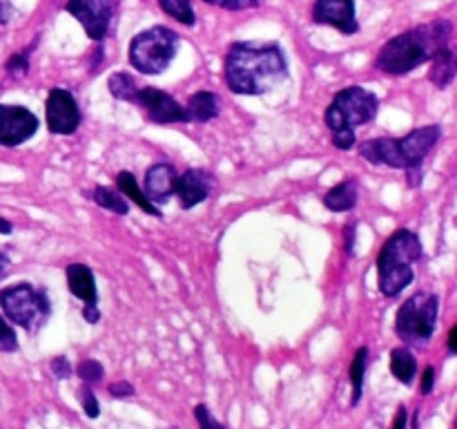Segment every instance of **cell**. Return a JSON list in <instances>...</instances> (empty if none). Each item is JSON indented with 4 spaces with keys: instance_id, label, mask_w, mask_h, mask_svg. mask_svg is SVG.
Returning a JSON list of instances; mask_svg holds the SVG:
<instances>
[{
    "instance_id": "6da1fadb",
    "label": "cell",
    "mask_w": 457,
    "mask_h": 429,
    "mask_svg": "<svg viewBox=\"0 0 457 429\" xmlns=\"http://www.w3.org/2000/svg\"><path fill=\"white\" fill-rule=\"evenodd\" d=\"M288 79V61L277 43H232L223 61L228 89L241 97H262Z\"/></svg>"
},
{
    "instance_id": "7a4b0ae2",
    "label": "cell",
    "mask_w": 457,
    "mask_h": 429,
    "mask_svg": "<svg viewBox=\"0 0 457 429\" xmlns=\"http://www.w3.org/2000/svg\"><path fill=\"white\" fill-rule=\"evenodd\" d=\"M451 34H453V25L449 21H433L404 31V34H397L395 38L384 43L375 65L384 74H409L424 63H431V58L442 47L451 45Z\"/></svg>"
},
{
    "instance_id": "3957f363",
    "label": "cell",
    "mask_w": 457,
    "mask_h": 429,
    "mask_svg": "<svg viewBox=\"0 0 457 429\" xmlns=\"http://www.w3.org/2000/svg\"><path fill=\"white\" fill-rule=\"evenodd\" d=\"M379 112L378 94L361 85H348L339 89L326 107L324 121L330 130V141L337 150L348 152L357 146L355 130L370 123Z\"/></svg>"
},
{
    "instance_id": "277c9868",
    "label": "cell",
    "mask_w": 457,
    "mask_h": 429,
    "mask_svg": "<svg viewBox=\"0 0 457 429\" xmlns=\"http://www.w3.org/2000/svg\"><path fill=\"white\" fill-rule=\"evenodd\" d=\"M440 125H424L406 137H379L360 143V155L373 165H388L395 170H420L428 152L440 141Z\"/></svg>"
},
{
    "instance_id": "5b68a950",
    "label": "cell",
    "mask_w": 457,
    "mask_h": 429,
    "mask_svg": "<svg viewBox=\"0 0 457 429\" xmlns=\"http://www.w3.org/2000/svg\"><path fill=\"white\" fill-rule=\"evenodd\" d=\"M422 257V241L409 228H400L384 241L378 257V286L384 298H397L415 277Z\"/></svg>"
},
{
    "instance_id": "8992f818",
    "label": "cell",
    "mask_w": 457,
    "mask_h": 429,
    "mask_svg": "<svg viewBox=\"0 0 457 429\" xmlns=\"http://www.w3.org/2000/svg\"><path fill=\"white\" fill-rule=\"evenodd\" d=\"M179 52V34L170 27L154 25L141 31L129 43V65L138 74H163Z\"/></svg>"
},
{
    "instance_id": "52a82bcc",
    "label": "cell",
    "mask_w": 457,
    "mask_h": 429,
    "mask_svg": "<svg viewBox=\"0 0 457 429\" xmlns=\"http://www.w3.org/2000/svg\"><path fill=\"white\" fill-rule=\"evenodd\" d=\"M0 307L9 322L29 333L45 326V322L52 315V302H49L47 293L27 282L0 290Z\"/></svg>"
},
{
    "instance_id": "ba28073f",
    "label": "cell",
    "mask_w": 457,
    "mask_h": 429,
    "mask_svg": "<svg viewBox=\"0 0 457 429\" xmlns=\"http://www.w3.org/2000/svg\"><path fill=\"white\" fill-rule=\"evenodd\" d=\"M440 298L433 293H415L406 299L395 315V333L406 344L424 347L436 333Z\"/></svg>"
},
{
    "instance_id": "9c48e42d",
    "label": "cell",
    "mask_w": 457,
    "mask_h": 429,
    "mask_svg": "<svg viewBox=\"0 0 457 429\" xmlns=\"http://www.w3.org/2000/svg\"><path fill=\"white\" fill-rule=\"evenodd\" d=\"M65 12H70L80 22L89 38L101 43L110 34L112 22L119 12V0H67Z\"/></svg>"
},
{
    "instance_id": "30bf717a",
    "label": "cell",
    "mask_w": 457,
    "mask_h": 429,
    "mask_svg": "<svg viewBox=\"0 0 457 429\" xmlns=\"http://www.w3.org/2000/svg\"><path fill=\"white\" fill-rule=\"evenodd\" d=\"M45 119H47L49 132L58 137H70L80 128L83 114L70 89L52 88L45 101Z\"/></svg>"
},
{
    "instance_id": "8fae6325",
    "label": "cell",
    "mask_w": 457,
    "mask_h": 429,
    "mask_svg": "<svg viewBox=\"0 0 457 429\" xmlns=\"http://www.w3.org/2000/svg\"><path fill=\"white\" fill-rule=\"evenodd\" d=\"M132 103L141 107V110L145 112L147 119L156 125L190 123V121H187L186 105H181L172 94L163 92V89L159 88H138Z\"/></svg>"
},
{
    "instance_id": "7c38bea8",
    "label": "cell",
    "mask_w": 457,
    "mask_h": 429,
    "mask_svg": "<svg viewBox=\"0 0 457 429\" xmlns=\"http://www.w3.org/2000/svg\"><path fill=\"white\" fill-rule=\"evenodd\" d=\"M38 116L27 107L0 103V146H22L38 132Z\"/></svg>"
},
{
    "instance_id": "4fadbf2b",
    "label": "cell",
    "mask_w": 457,
    "mask_h": 429,
    "mask_svg": "<svg viewBox=\"0 0 457 429\" xmlns=\"http://www.w3.org/2000/svg\"><path fill=\"white\" fill-rule=\"evenodd\" d=\"M312 21L317 25L335 27V29L346 36L360 31L355 0H317L315 7H312Z\"/></svg>"
},
{
    "instance_id": "5bb4252c",
    "label": "cell",
    "mask_w": 457,
    "mask_h": 429,
    "mask_svg": "<svg viewBox=\"0 0 457 429\" xmlns=\"http://www.w3.org/2000/svg\"><path fill=\"white\" fill-rule=\"evenodd\" d=\"M210 190H212V174L208 170L190 168L183 174H179L177 186H174V197H177L179 206L183 210H192L208 199Z\"/></svg>"
},
{
    "instance_id": "9a60e30c",
    "label": "cell",
    "mask_w": 457,
    "mask_h": 429,
    "mask_svg": "<svg viewBox=\"0 0 457 429\" xmlns=\"http://www.w3.org/2000/svg\"><path fill=\"white\" fill-rule=\"evenodd\" d=\"M179 172L172 164L168 161H159V164L150 165L145 170V179H143V190L150 197L154 204H168L170 197H174V186H177Z\"/></svg>"
},
{
    "instance_id": "2e32d148",
    "label": "cell",
    "mask_w": 457,
    "mask_h": 429,
    "mask_svg": "<svg viewBox=\"0 0 457 429\" xmlns=\"http://www.w3.org/2000/svg\"><path fill=\"white\" fill-rule=\"evenodd\" d=\"M67 286L74 298H79L83 304H98V289L96 277L87 264H70L65 268Z\"/></svg>"
},
{
    "instance_id": "e0dca14e",
    "label": "cell",
    "mask_w": 457,
    "mask_h": 429,
    "mask_svg": "<svg viewBox=\"0 0 457 429\" xmlns=\"http://www.w3.org/2000/svg\"><path fill=\"white\" fill-rule=\"evenodd\" d=\"M116 190H119L125 199L137 204L138 208H141L145 214H150V217H163L159 206H156L154 201H150V197L145 195V190L138 186V179L134 177L129 170H120V172L116 174Z\"/></svg>"
},
{
    "instance_id": "ac0fdd59",
    "label": "cell",
    "mask_w": 457,
    "mask_h": 429,
    "mask_svg": "<svg viewBox=\"0 0 457 429\" xmlns=\"http://www.w3.org/2000/svg\"><path fill=\"white\" fill-rule=\"evenodd\" d=\"M187 121H195V123H208V121L217 119L221 107H219L217 94L210 92V89H201V92H195L190 98H187Z\"/></svg>"
},
{
    "instance_id": "d6986e66",
    "label": "cell",
    "mask_w": 457,
    "mask_h": 429,
    "mask_svg": "<svg viewBox=\"0 0 457 429\" xmlns=\"http://www.w3.org/2000/svg\"><path fill=\"white\" fill-rule=\"evenodd\" d=\"M457 74V49L446 45L442 47L436 56L431 58V72H428V79L437 88H446Z\"/></svg>"
},
{
    "instance_id": "ffe728a7",
    "label": "cell",
    "mask_w": 457,
    "mask_h": 429,
    "mask_svg": "<svg viewBox=\"0 0 457 429\" xmlns=\"http://www.w3.org/2000/svg\"><path fill=\"white\" fill-rule=\"evenodd\" d=\"M357 195H360V190H357V181L348 177L326 192L324 206L330 210V213H348V210H353L357 206Z\"/></svg>"
},
{
    "instance_id": "44dd1931",
    "label": "cell",
    "mask_w": 457,
    "mask_h": 429,
    "mask_svg": "<svg viewBox=\"0 0 457 429\" xmlns=\"http://www.w3.org/2000/svg\"><path fill=\"white\" fill-rule=\"evenodd\" d=\"M391 374L400 380L402 384H411L418 374V360L411 353L409 347H395L391 351Z\"/></svg>"
},
{
    "instance_id": "7402d4cb",
    "label": "cell",
    "mask_w": 457,
    "mask_h": 429,
    "mask_svg": "<svg viewBox=\"0 0 457 429\" xmlns=\"http://www.w3.org/2000/svg\"><path fill=\"white\" fill-rule=\"evenodd\" d=\"M89 199H92L94 204L98 206V208L110 210V213L120 214V217L129 214L128 199H125V197L120 195L119 190H114V188L96 186V188H94V192H92V197H89Z\"/></svg>"
},
{
    "instance_id": "603a6c76",
    "label": "cell",
    "mask_w": 457,
    "mask_h": 429,
    "mask_svg": "<svg viewBox=\"0 0 457 429\" xmlns=\"http://www.w3.org/2000/svg\"><path fill=\"white\" fill-rule=\"evenodd\" d=\"M366 366H369V347H360L353 356L351 362V371H348V378H351V387H353V396H351V405L357 407L361 400V391H364V375H366Z\"/></svg>"
},
{
    "instance_id": "cb8c5ba5",
    "label": "cell",
    "mask_w": 457,
    "mask_h": 429,
    "mask_svg": "<svg viewBox=\"0 0 457 429\" xmlns=\"http://www.w3.org/2000/svg\"><path fill=\"white\" fill-rule=\"evenodd\" d=\"M107 89H110L112 97L119 98V101L132 103L138 92V85L137 80H134V76L128 74V72H114V74L107 79Z\"/></svg>"
},
{
    "instance_id": "d4e9b609",
    "label": "cell",
    "mask_w": 457,
    "mask_h": 429,
    "mask_svg": "<svg viewBox=\"0 0 457 429\" xmlns=\"http://www.w3.org/2000/svg\"><path fill=\"white\" fill-rule=\"evenodd\" d=\"M159 7L181 25L192 27L196 22V13L190 0H159Z\"/></svg>"
},
{
    "instance_id": "484cf974",
    "label": "cell",
    "mask_w": 457,
    "mask_h": 429,
    "mask_svg": "<svg viewBox=\"0 0 457 429\" xmlns=\"http://www.w3.org/2000/svg\"><path fill=\"white\" fill-rule=\"evenodd\" d=\"M76 375H79L85 384L92 387V384L101 383L103 375H105V369H103L101 362L94 360V358H85V360H80L79 365H76Z\"/></svg>"
},
{
    "instance_id": "4316f807",
    "label": "cell",
    "mask_w": 457,
    "mask_h": 429,
    "mask_svg": "<svg viewBox=\"0 0 457 429\" xmlns=\"http://www.w3.org/2000/svg\"><path fill=\"white\" fill-rule=\"evenodd\" d=\"M79 400H80V407H83V411L87 418H98V416H101V405H98L96 393L92 391V387H89V384L83 383V387L79 389Z\"/></svg>"
},
{
    "instance_id": "83f0119b",
    "label": "cell",
    "mask_w": 457,
    "mask_h": 429,
    "mask_svg": "<svg viewBox=\"0 0 457 429\" xmlns=\"http://www.w3.org/2000/svg\"><path fill=\"white\" fill-rule=\"evenodd\" d=\"M29 49H25V52H16L12 58L7 61V72L13 76V79H18V76H25L27 72H29Z\"/></svg>"
},
{
    "instance_id": "f1b7e54d",
    "label": "cell",
    "mask_w": 457,
    "mask_h": 429,
    "mask_svg": "<svg viewBox=\"0 0 457 429\" xmlns=\"http://www.w3.org/2000/svg\"><path fill=\"white\" fill-rule=\"evenodd\" d=\"M18 349V338H16V331L12 329L9 322H4L0 317V353H12Z\"/></svg>"
},
{
    "instance_id": "f546056e",
    "label": "cell",
    "mask_w": 457,
    "mask_h": 429,
    "mask_svg": "<svg viewBox=\"0 0 457 429\" xmlns=\"http://www.w3.org/2000/svg\"><path fill=\"white\" fill-rule=\"evenodd\" d=\"M204 3L221 7L226 12H244V9H254L263 3V0H204Z\"/></svg>"
},
{
    "instance_id": "4dcf8cb0",
    "label": "cell",
    "mask_w": 457,
    "mask_h": 429,
    "mask_svg": "<svg viewBox=\"0 0 457 429\" xmlns=\"http://www.w3.org/2000/svg\"><path fill=\"white\" fill-rule=\"evenodd\" d=\"M195 418H196V423H199L201 429H228L226 425L219 423V420L214 418V414L205 405L195 407Z\"/></svg>"
},
{
    "instance_id": "1f68e13d",
    "label": "cell",
    "mask_w": 457,
    "mask_h": 429,
    "mask_svg": "<svg viewBox=\"0 0 457 429\" xmlns=\"http://www.w3.org/2000/svg\"><path fill=\"white\" fill-rule=\"evenodd\" d=\"M107 393H110L112 398H132L134 387L128 380H116V383L107 384Z\"/></svg>"
},
{
    "instance_id": "d6a6232c",
    "label": "cell",
    "mask_w": 457,
    "mask_h": 429,
    "mask_svg": "<svg viewBox=\"0 0 457 429\" xmlns=\"http://www.w3.org/2000/svg\"><path fill=\"white\" fill-rule=\"evenodd\" d=\"M52 371H54V375H56L58 380H65V378H70L71 375V365H70V360H67V358H62V356H58V358H54L52 360Z\"/></svg>"
},
{
    "instance_id": "836d02e7",
    "label": "cell",
    "mask_w": 457,
    "mask_h": 429,
    "mask_svg": "<svg viewBox=\"0 0 457 429\" xmlns=\"http://www.w3.org/2000/svg\"><path fill=\"white\" fill-rule=\"evenodd\" d=\"M80 315H83V320L87 324H98L101 322V308H98V304H83Z\"/></svg>"
},
{
    "instance_id": "e575fe53",
    "label": "cell",
    "mask_w": 457,
    "mask_h": 429,
    "mask_svg": "<svg viewBox=\"0 0 457 429\" xmlns=\"http://www.w3.org/2000/svg\"><path fill=\"white\" fill-rule=\"evenodd\" d=\"M433 384H436V369H433V366H427L422 375V384H420V391L427 396V393L433 391Z\"/></svg>"
},
{
    "instance_id": "d590c367",
    "label": "cell",
    "mask_w": 457,
    "mask_h": 429,
    "mask_svg": "<svg viewBox=\"0 0 457 429\" xmlns=\"http://www.w3.org/2000/svg\"><path fill=\"white\" fill-rule=\"evenodd\" d=\"M12 13H13L12 3H7V0H0V25H7V22L12 21Z\"/></svg>"
},
{
    "instance_id": "8d00e7d4",
    "label": "cell",
    "mask_w": 457,
    "mask_h": 429,
    "mask_svg": "<svg viewBox=\"0 0 457 429\" xmlns=\"http://www.w3.org/2000/svg\"><path fill=\"white\" fill-rule=\"evenodd\" d=\"M406 425H409V414H406L404 407H400V409H397L395 420H393L391 429H406Z\"/></svg>"
},
{
    "instance_id": "74e56055",
    "label": "cell",
    "mask_w": 457,
    "mask_h": 429,
    "mask_svg": "<svg viewBox=\"0 0 457 429\" xmlns=\"http://www.w3.org/2000/svg\"><path fill=\"white\" fill-rule=\"evenodd\" d=\"M353 246H355V223L346 226V253L353 255Z\"/></svg>"
},
{
    "instance_id": "f35d334b",
    "label": "cell",
    "mask_w": 457,
    "mask_h": 429,
    "mask_svg": "<svg viewBox=\"0 0 457 429\" xmlns=\"http://www.w3.org/2000/svg\"><path fill=\"white\" fill-rule=\"evenodd\" d=\"M449 349H451V353H455L457 356V324L449 331Z\"/></svg>"
},
{
    "instance_id": "ab89813d",
    "label": "cell",
    "mask_w": 457,
    "mask_h": 429,
    "mask_svg": "<svg viewBox=\"0 0 457 429\" xmlns=\"http://www.w3.org/2000/svg\"><path fill=\"white\" fill-rule=\"evenodd\" d=\"M12 231H13L12 222H9V219H4V217H0V232H3V235H9Z\"/></svg>"
},
{
    "instance_id": "60d3db41",
    "label": "cell",
    "mask_w": 457,
    "mask_h": 429,
    "mask_svg": "<svg viewBox=\"0 0 457 429\" xmlns=\"http://www.w3.org/2000/svg\"><path fill=\"white\" fill-rule=\"evenodd\" d=\"M4 264H7V262H4L3 253H0V275H3V271H4Z\"/></svg>"
},
{
    "instance_id": "b9f144b4",
    "label": "cell",
    "mask_w": 457,
    "mask_h": 429,
    "mask_svg": "<svg viewBox=\"0 0 457 429\" xmlns=\"http://www.w3.org/2000/svg\"><path fill=\"white\" fill-rule=\"evenodd\" d=\"M453 429H457V416H455V423H453Z\"/></svg>"
}]
</instances>
